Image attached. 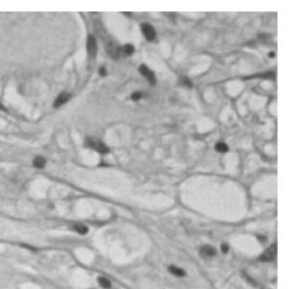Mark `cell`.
I'll return each instance as SVG.
<instances>
[{"instance_id":"cell-17","label":"cell","mask_w":289,"mask_h":289,"mask_svg":"<svg viewBox=\"0 0 289 289\" xmlns=\"http://www.w3.org/2000/svg\"><path fill=\"white\" fill-rule=\"evenodd\" d=\"M100 75L101 76H106V69L105 68H101L100 69Z\"/></svg>"},{"instance_id":"cell-3","label":"cell","mask_w":289,"mask_h":289,"mask_svg":"<svg viewBox=\"0 0 289 289\" xmlns=\"http://www.w3.org/2000/svg\"><path fill=\"white\" fill-rule=\"evenodd\" d=\"M275 255H277V245L273 244L270 247L267 248V251L260 256V261L262 262H271L275 260Z\"/></svg>"},{"instance_id":"cell-14","label":"cell","mask_w":289,"mask_h":289,"mask_svg":"<svg viewBox=\"0 0 289 289\" xmlns=\"http://www.w3.org/2000/svg\"><path fill=\"white\" fill-rule=\"evenodd\" d=\"M180 81H181V85H183V86H185V87H192V84H191V80L189 79V78H186V77H182L181 79H180Z\"/></svg>"},{"instance_id":"cell-12","label":"cell","mask_w":289,"mask_h":289,"mask_svg":"<svg viewBox=\"0 0 289 289\" xmlns=\"http://www.w3.org/2000/svg\"><path fill=\"white\" fill-rule=\"evenodd\" d=\"M97 281H98V283L103 287V288H105V289L111 288V281H110L108 279L105 278V277H98Z\"/></svg>"},{"instance_id":"cell-4","label":"cell","mask_w":289,"mask_h":289,"mask_svg":"<svg viewBox=\"0 0 289 289\" xmlns=\"http://www.w3.org/2000/svg\"><path fill=\"white\" fill-rule=\"evenodd\" d=\"M139 71H140V73H141V75H143V76L145 77L148 81H149L150 85L156 84V77H155V73H154V71H151V70H150L147 66L141 64V66L139 67Z\"/></svg>"},{"instance_id":"cell-5","label":"cell","mask_w":289,"mask_h":289,"mask_svg":"<svg viewBox=\"0 0 289 289\" xmlns=\"http://www.w3.org/2000/svg\"><path fill=\"white\" fill-rule=\"evenodd\" d=\"M141 31H143L145 37H146L148 41H154L155 37H156V32H155L154 27L150 24L145 23V24L141 25Z\"/></svg>"},{"instance_id":"cell-1","label":"cell","mask_w":289,"mask_h":289,"mask_svg":"<svg viewBox=\"0 0 289 289\" xmlns=\"http://www.w3.org/2000/svg\"><path fill=\"white\" fill-rule=\"evenodd\" d=\"M86 146L91 147L93 149H95L96 151H98L100 154H107L110 150L104 143L100 141V140H95V139H91V138H87L86 140Z\"/></svg>"},{"instance_id":"cell-10","label":"cell","mask_w":289,"mask_h":289,"mask_svg":"<svg viewBox=\"0 0 289 289\" xmlns=\"http://www.w3.org/2000/svg\"><path fill=\"white\" fill-rule=\"evenodd\" d=\"M33 164H34L35 167L43 168L44 166H45V159H44L43 157H41V156H37V157H35V158H34V160H33Z\"/></svg>"},{"instance_id":"cell-16","label":"cell","mask_w":289,"mask_h":289,"mask_svg":"<svg viewBox=\"0 0 289 289\" xmlns=\"http://www.w3.org/2000/svg\"><path fill=\"white\" fill-rule=\"evenodd\" d=\"M140 97H141V93H139V92H137V93H133L132 94L133 101H137V100H139Z\"/></svg>"},{"instance_id":"cell-15","label":"cell","mask_w":289,"mask_h":289,"mask_svg":"<svg viewBox=\"0 0 289 289\" xmlns=\"http://www.w3.org/2000/svg\"><path fill=\"white\" fill-rule=\"evenodd\" d=\"M228 250H229V247H228V245H227L226 243L221 244V252H223V253H227Z\"/></svg>"},{"instance_id":"cell-7","label":"cell","mask_w":289,"mask_h":289,"mask_svg":"<svg viewBox=\"0 0 289 289\" xmlns=\"http://www.w3.org/2000/svg\"><path fill=\"white\" fill-rule=\"evenodd\" d=\"M69 98H70V94H68V93H62V94H60L59 96L57 97L53 106H54V107H59V106L63 105L64 103H67Z\"/></svg>"},{"instance_id":"cell-8","label":"cell","mask_w":289,"mask_h":289,"mask_svg":"<svg viewBox=\"0 0 289 289\" xmlns=\"http://www.w3.org/2000/svg\"><path fill=\"white\" fill-rule=\"evenodd\" d=\"M72 229L78 234H80V235H85V234L88 233V227L83 225V224H75L72 226Z\"/></svg>"},{"instance_id":"cell-18","label":"cell","mask_w":289,"mask_h":289,"mask_svg":"<svg viewBox=\"0 0 289 289\" xmlns=\"http://www.w3.org/2000/svg\"><path fill=\"white\" fill-rule=\"evenodd\" d=\"M0 110H2V111H6V107H5L4 105L1 104V103H0Z\"/></svg>"},{"instance_id":"cell-6","label":"cell","mask_w":289,"mask_h":289,"mask_svg":"<svg viewBox=\"0 0 289 289\" xmlns=\"http://www.w3.org/2000/svg\"><path fill=\"white\" fill-rule=\"evenodd\" d=\"M200 253H201L202 256H205V258H211V256H215L216 255V250H215V247L210 246V245H205V246L201 247V250H200Z\"/></svg>"},{"instance_id":"cell-9","label":"cell","mask_w":289,"mask_h":289,"mask_svg":"<svg viewBox=\"0 0 289 289\" xmlns=\"http://www.w3.org/2000/svg\"><path fill=\"white\" fill-rule=\"evenodd\" d=\"M168 271L171 272L172 275H176V277H184L185 275V271L183 269H180V268H178V267H174V265H171V267L168 268Z\"/></svg>"},{"instance_id":"cell-2","label":"cell","mask_w":289,"mask_h":289,"mask_svg":"<svg viewBox=\"0 0 289 289\" xmlns=\"http://www.w3.org/2000/svg\"><path fill=\"white\" fill-rule=\"evenodd\" d=\"M87 52L91 59H94L97 53V42L94 35H89L87 38Z\"/></svg>"},{"instance_id":"cell-11","label":"cell","mask_w":289,"mask_h":289,"mask_svg":"<svg viewBox=\"0 0 289 289\" xmlns=\"http://www.w3.org/2000/svg\"><path fill=\"white\" fill-rule=\"evenodd\" d=\"M133 51H135V48L131 44H127L123 48H121V54H123V56H131Z\"/></svg>"},{"instance_id":"cell-13","label":"cell","mask_w":289,"mask_h":289,"mask_svg":"<svg viewBox=\"0 0 289 289\" xmlns=\"http://www.w3.org/2000/svg\"><path fill=\"white\" fill-rule=\"evenodd\" d=\"M216 150L219 151V153H226L227 150H228V146L224 143H218L216 145Z\"/></svg>"}]
</instances>
